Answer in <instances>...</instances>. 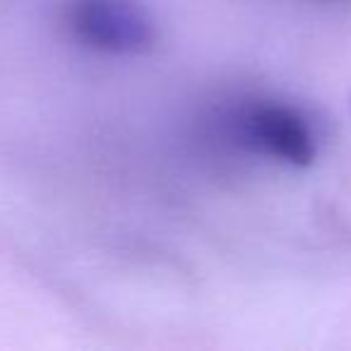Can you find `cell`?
<instances>
[{
    "label": "cell",
    "instance_id": "1",
    "mask_svg": "<svg viewBox=\"0 0 351 351\" xmlns=\"http://www.w3.org/2000/svg\"><path fill=\"white\" fill-rule=\"evenodd\" d=\"M231 137L250 154L303 169L317 156L313 123L298 108L279 101H253L239 106L229 123Z\"/></svg>",
    "mask_w": 351,
    "mask_h": 351
},
{
    "label": "cell",
    "instance_id": "2",
    "mask_svg": "<svg viewBox=\"0 0 351 351\" xmlns=\"http://www.w3.org/2000/svg\"><path fill=\"white\" fill-rule=\"evenodd\" d=\"M65 22L97 53L140 58L156 46V25L137 0H70Z\"/></svg>",
    "mask_w": 351,
    "mask_h": 351
}]
</instances>
